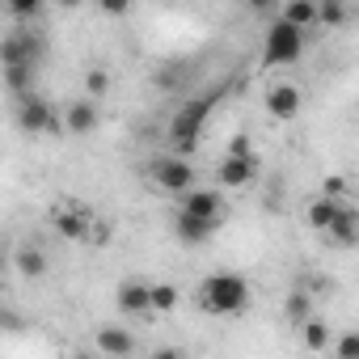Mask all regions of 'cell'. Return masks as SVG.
Segmentation results:
<instances>
[{"instance_id": "cell-3", "label": "cell", "mask_w": 359, "mask_h": 359, "mask_svg": "<svg viewBox=\"0 0 359 359\" xmlns=\"http://www.w3.org/2000/svg\"><path fill=\"white\" fill-rule=\"evenodd\" d=\"M300 55H304V26H296L279 13L262 34V60L271 68H292Z\"/></svg>"}, {"instance_id": "cell-31", "label": "cell", "mask_w": 359, "mask_h": 359, "mask_svg": "<svg viewBox=\"0 0 359 359\" xmlns=\"http://www.w3.org/2000/svg\"><path fill=\"white\" fill-rule=\"evenodd\" d=\"M55 5H60V9H81L85 0H55Z\"/></svg>"}, {"instance_id": "cell-30", "label": "cell", "mask_w": 359, "mask_h": 359, "mask_svg": "<svg viewBox=\"0 0 359 359\" xmlns=\"http://www.w3.org/2000/svg\"><path fill=\"white\" fill-rule=\"evenodd\" d=\"M245 9H250V13H271L275 0H245Z\"/></svg>"}, {"instance_id": "cell-5", "label": "cell", "mask_w": 359, "mask_h": 359, "mask_svg": "<svg viewBox=\"0 0 359 359\" xmlns=\"http://www.w3.org/2000/svg\"><path fill=\"white\" fill-rule=\"evenodd\" d=\"M203 118H208V102H191L173 114L169 123V148L173 152H195L199 135H203Z\"/></svg>"}, {"instance_id": "cell-12", "label": "cell", "mask_w": 359, "mask_h": 359, "mask_svg": "<svg viewBox=\"0 0 359 359\" xmlns=\"http://www.w3.org/2000/svg\"><path fill=\"white\" fill-rule=\"evenodd\" d=\"M93 346H97L102 355H110V359H127V355H140V351H144L140 338H135L127 325H114V321H106V325L93 330Z\"/></svg>"}, {"instance_id": "cell-6", "label": "cell", "mask_w": 359, "mask_h": 359, "mask_svg": "<svg viewBox=\"0 0 359 359\" xmlns=\"http://www.w3.org/2000/svg\"><path fill=\"white\" fill-rule=\"evenodd\" d=\"M93 224H97V216H93L85 203H76V199L51 208V229H55L60 237H68V241H89Z\"/></svg>"}, {"instance_id": "cell-10", "label": "cell", "mask_w": 359, "mask_h": 359, "mask_svg": "<svg viewBox=\"0 0 359 359\" xmlns=\"http://www.w3.org/2000/svg\"><path fill=\"white\" fill-rule=\"evenodd\" d=\"M114 309H118L127 321L152 317V313H156V309H152V283H144V279H123V283L114 287Z\"/></svg>"}, {"instance_id": "cell-9", "label": "cell", "mask_w": 359, "mask_h": 359, "mask_svg": "<svg viewBox=\"0 0 359 359\" xmlns=\"http://www.w3.org/2000/svg\"><path fill=\"white\" fill-rule=\"evenodd\" d=\"M177 208L182 212H191V216H199V220H208V224H224V216H229V199H224V191H203V187H191L187 195H177Z\"/></svg>"}, {"instance_id": "cell-28", "label": "cell", "mask_w": 359, "mask_h": 359, "mask_svg": "<svg viewBox=\"0 0 359 359\" xmlns=\"http://www.w3.org/2000/svg\"><path fill=\"white\" fill-rule=\"evenodd\" d=\"M97 5V13H106V18H127L131 9H135V0H93Z\"/></svg>"}, {"instance_id": "cell-29", "label": "cell", "mask_w": 359, "mask_h": 359, "mask_svg": "<svg viewBox=\"0 0 359 359\" xmlns=\"http://www.w3.org/2000/svg\"><path fill=\"white\" fill-rule=\"evenodd\" d=\"M110 237H114L110 220H97V224H93V233H89V241H93V245H110Z\"/></svg>"}, {"instance_id": "cell-7", "label": "cell", "mask_w": 359, "mask_h": 359, "mask_svg": "<svg viewBox=\"0 0 359 359\" xmlns=\"http://www.w3.org/2000/svg\"><path fill=\"white\" fill-rule=\"evenodd\" d=\"M262 110H266L275 123H292V118L304 110V89H300L296 81H275V85H266V93H262Z\"/></svg>"}, {"instance_id": "cell-27", "label": "cell", "mask_w": 359, "mask_h": 359, "mask_svg": "<svg viewBox=\"0 0 359 359\" xmlns=\"http://www.w3.org/2000/svg\"><path fill=\"white\" fill-rule=\"evenodd\" d=\"M321 195H330V199H346V195H351V182H346L342 173H338V177L330 173V177H321Z\"/></svg>"}, {"instance_id": "cell-14", "label": "cell", "mask_w": 359, "mask_h": 359, "mask_svg": "<svg viewBox=\"0 0 359 359\" xmlns=\"http://www.w3.org/2000/svg\"><path fill=\"white\" fill-rule=\"evenodd\" d=\"M321 241H325L330 250H355V245H359V208L342 203L338 216H334V224L321 233Z\"/></svg>"}, {"instance_id": "cell-32", "label": "cell", "mask_w": 359, "mask_h": 359, "mask_svg": "<svg viewBox=\"0 0 359 359\" xmlns=\"http://www.w3.org/2000/svg\"><path fill=\"white\" fill-rule=\"evenodd\" d=\"M51 5H55V0H51Z\"/></svg>"}, {"instance_id": "cell-16", "label": "cell", "mask_w": 359, "mask_h": 359, "mask_svg": "<svg viewBox=\"0 0 359 359\" xmlns=\"http://www.w3.org/2000/svg\"><path fill=\"white\" fill-rule=\"evenodd\" d=\"M296 334H300V346H304L309 355H321V351H330V346H334L330 321H325L321 313H313V317H309V321H304V325H300Z\"/></svg>"}, {"instance_id": "cell-23", "label": "cell", "mask_w": 359, "mask_h": 359, "mask_svg": "<svg viewBox=\"0 0 359 359\" xmlns=\"http://www.w3.org/2000/svg\"><path fill=\"white\" fill-rule=\"evenodd\" d=\"M5 81L18 97H26L30 85H34V64H5Z\"/></svg>"}, {"instance_id": "cell-13", "label": "cell", "mask_w": 359, "mask_h": 359, "mask_svg": "<svg viewBox=\"0 0 359 359\" xmlns=\"http://www.w3.org/2000/svg\"><path fill=\"white\" fill-rule=\"evenodd\" d=\"M97 127H102V102L97 97L81 93L76 102H68V110H64V131L68 135H93Z\"/></svg>"}, {"instance_id": "cell-20", "label": "cell", "mask_w": 359, "mask_h": 359, "mask_svg": "<svg viewBox=\"0 0 359 359\" xmlns=\"http://www.w3.org/2000/svg\"><path fill=\"white\" fill-rule=\"evenodd\" d=\"M346 22H351V5H346V0H317V26L342 30Z\"/></svg>"}, {"instance_id": "cell-2", "label": "cell", "mask_w": 359, "mask_h": 359, "mask_svg": "<svg viewBox=\"0 0 359 359\" xmlns=\"http://www.w3.org/2000/svg\"><path fill=\"white\" fill-rule=\"evenodd\" d=\"M144 177H148V187L177 199V195H187L191 187H199V177H195V165L187 161V152H161L144 165Z\"/></svg>"}, {"instance_id": "cell-15", "label": "cell", "mask_w": 359, "mask_h": 359, "mask_svg": "<svg viewBox=\"0 0 359 359\" xmlns=\"http://www.w3.org/2000/svg\"><path fill=\"white\" fill-rule=\"evenodd\" d=\"M39 55H43V43H39L30 30L9 34L5 47H0V60H5V64H39Z\"/></svg>"}, {"instance_id": "cell-21", "label": "cell", "mask_w": 359, "mask_h": 359, "mask_svg": "<svg viewBox=\"0 0 359 359\" xmlns=\"http://www.w3.org/2000/svg\"><path fill=\"white\" fill-rule=\"evenodd\" d=\"M110 85H114V81H110V72H106L102 64H93V68H85V76H81V89H85L89 97H97V102H102V97L110 93Z\"/></svg>"}, {"instance_id": "cell-18", "label": "cell", "mask_w": 359, "mask_h": 359, "mask_svg": "<svg viewBox=\"0 0 359 359\" xmlns=\"http://www.w3.org/2000/svg\"><path fill=\"white\" fill-rule=\"evenodd\" d=\"M313 313H317V304H313V292H309V287H292V292L283 296V321H287L292 330H300Z\"/></svg>"}, {"instance_id": "cell-17", "label": "cell", "mask_w": 359, "mask_h": 359, "mask_svg": "<svg viewBox=\"0 0 359 359\" xmlns=\"http://www.w3.org/2000/svg\"><path fill=\"white\" fill-rule=\"evenodd\" d=\"M342 203H346V199H330V195H321V191H317V199L304 208V224L321 237V233L334 224V216H338V208H342Z\"/></svg>"}, {"instance_id": "cell-11", "label": "cell", "mask_w": 359, "mask_h": 359, "mask_svg": "<svg viewBox=\"0 0 359 359\" xmlns=\"http://www.w3.org/2000/svg\"><path fill=\"white\" fill-rule=\"evenodd\" d=\"M169 233L177 237V245L199 250V245H208L220 229L208 224V220H199V216H191V212H182V208H173V212H169Z\"/></svg>"}, {"instance_id": "cell-4", "label": "cell", "mask_w": 359, "mask_h": 359, "mask_svg": "<svg viewBox=\"0 0 359 359\" xmlns=\"http://www.w3.org/2000/svg\"><path fill=\"white\" fill-rule=\"evenodd\" d=\"M18 127L26 135H55V131H64V114L47 97L26 93V97H18Z\"/></svg>"}, {"instance_id": "cell-26", "label": "cell", "mask_w": 359, "mask_h": 359, "mask_svg": "<svg viewBox=\"0 0 359 359\" xmlns=\"http://www.w3.org/2000/svg\"><path fill=\"white\" fill-rule=\"evenodd\" d=\"M330 351H334L338 359H359V330H342Z\"/></svg>"}, {"instance_id": "cell-24", "label": "cell", "mask_w": 359, "mask_h": 359, "mask_svg": "<svg viewBox=\"0 0 359 359\" xmlns=\"http://www.w3.org/2000/svg\"><path fill=\"white\" fill-rule=\"evenodd\" d=\"M177 304H182L177 283H152V309H156V313H173Z\"/></svg>"}, {"instance_id": "cell-25", "label": "cell", "mask_w": 359, "mask_h": 359, "mask_svg": "<svg viewBox=\"0 0 359 359\" xmlns=\"http://www.w3.org/2000/svg\"><path fill=\"white\" fill-rule=\"evenodd\" d=\"M5 5H9V13H13L18 22H39L51 0H5Z\"/></svg>"}, {"instance_id": "cell-22", "label": "cell", "mask_w": 359, "mask_h": 359, "mask_svg": "<svg viewBox=\"0 0 359 359\" xmlns=\"http://www.w3.org/2000/svg\"><path fill=\"white\" fill-rule=\"evenodd\" d=\"M283 18L287 22H296V26H317V0H287L283 5Z\"/></svg>"}, {"instance_id": "cell-1", "label": "cell", "mask_w": 359, "mask_h": 359, "mask_svg": "<svg viewBox=\"0 0 359 359\" xmlns=\"http://www.w3.org/2000/svg\"><path fill=\"white\" fill-rule=\"evenodd\" d=\"M250 300H254V287L237 271H212L195 287V304L208 317H241L250 309Z\"/></svg>"}, {"instance_id": "cell-19", "label": "cell", "mask_w": 359, "mask_h": 359, "mask_svg": "<svg viewBox=\"0 0 359 359\" xmlns=\"http://www.w3.org/2000/svg\"><path fill=\"white\" fill-rule=\"evenodd\" d=\"M13 266H18L22 279H43V275L51 271V258H47L39 245H18V250H13Z\"/></svg>"}, {"instance_id": "cell-8", "label": "cell", "mask_w": 359, "mask_h": 359, "mask_svg": "<svg viewBox=\"0 0 359 359\" xmlns=\"http://www.w3.org/2000/svg\"><path fill=\"white\" fill-rule=\"evenodd\" d=\"M258 156L254 152H224V161L216 165V187L220 191H245L258 177Z\"/></svg>"}]
</instances>
